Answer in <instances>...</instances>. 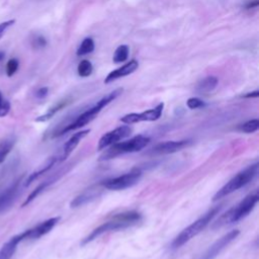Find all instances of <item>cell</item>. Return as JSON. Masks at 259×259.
I'll return each instance as SVG.
<instances>
[{"mask_svg": "<svg viewBox=\"0 0 259 259\" xmlns=\"http://www.w3.org/2000/svg\"><path fill=\"white\" fill-rule=\"evenodd\" d=\"M142 220V214L136 210H128L121 213H117L111 218V220L103 223L96 229H94L86 238L83 239L82 245H86L89 242L97 239L104 233L116 230L126 229L128 227L139 224Z\"/></svg>", "mask_w": 259, "mask_h": 259, "instance_id": "obj_1", "label": "cell"}, {"mask_svg": "<svg viewBox=\"0 0 259 259\" xmlns=\"http://www.w3.org/2000/svg\"><path fill=\"white\" fill-rule=\"evenodd\" d=\"M259 200L258 192L255 191L247 195L243 200H241L237 205L233 206L225 213H223L214 223L211 225V229H220L230 224L237 223L247 217L255 207Z\"/></svg>", "mask_w": 259, "mask_h": 259, "instance_id": "obj_2", "label": "cell"}, {"mask_svg": "<svg viewBox=\"0 0 259 259\" xmlns=\"http://www.w3.org/2000/svg\"><path fill=\"white\" fill-rule=\"evenodd\" d=\"M121 93H122V88H117V89L111 91L110 93L106 94L105 96H103L94 105L90 106L85 111H83L82 113L77 115L74 120H72L70 123H68L60 132L59 136H62L65 133H68L70 131L80 128V127L86 125L87 123H89L90 121H92L97 116V114L102 110V108H104L107 104H109L111 101H113L115 98H117Z\"/></svg>", "mask_w": 259, "mask_h": 259, "instance_id": "obj_3", "label": "cell"}, {"mask_svg": "<svg viewBox=\"0 0 259 259\" xmlns=\"http://www.w3.org/2000/svg\"><path fill=\"white\" fill-rule=\"evenodd\" d=\"M150 143V138L139 135L124 142H117L111 146L107 150H105L99 157V161L110 160L116 158L118 156L139 152L144 149Z\"/></svg>", "mask_w": 259, "mask_h": 259, "instance_id": "obj_4", "label": "cell"}, {"mask_svg": "<svg viewBox=\"0 0 259 259\" xmlns=\"http://www.w3.org/2000/svg\"><path fill=\"white\" fill-rule=\"evenodd\" d=\"M220 210H221V205L214 206V207L210 208L207 212H205L202 217H200L195 222H193L191 225L186 227L173 240V242L171 244V248L178 249L181 246H183L185 243H187L189 240H191L193 237L198 235L211 222V220L215 217V214H218V212Z\"/></svg>", "mask_w": 259, "mask_h": 259, "instance_id": "obj_5", "label": "cell"}, {"mask_svg": "<svg viewBox=\"0 0 259 259\" xmlns=\"http://www.w3.org/2000/svg\"><path fill=\"white\" fill-rule=\"evenodd\" d=\"M258 170H259V164L257 162L247 166L245 169H243L237 175H235L229 182H227L221 189H219L218 192L214 194L212 200L217 201L233 193L234 191L242 188L257 176Z\"/></svg>", "mask_w": 259, "mask_h": 259, "instance_id": "obj_6", "label": "cell"}, {"mask_svg": "<svg viewBox=\"0 0 259 259\" xmlns=\"http://www.w3.org/2000/svg\"><path fill=\"white\" fill-rule=\"evenodd\" d=\"M142 178V172L138 169H134L127 173L119 175L114 178L107 179L101 184L104 188L109 190H122L137 184Z\"/></svg>", "mask_w": 259, "mask_h": 259, "instance_id": "obj_7", "label": "cell"}, {"mask_svg": "<svg viewBox=\"0 0 259 259\" xmlns=\"http://www.w3.org/2000/svg\"><path fill=\"white\" fill-rule=\"evenodd\" d=\"M163 108H164V103L161 102L154 108L145 110L143 112L127 113L120 118V121L123 123H126V124L136 123V122H140V121H154V120H157L162 115Z\"/></svg>", "mask_w": 259, "mask_h": 259, "instance_id": "obj_8", "label": "cell"}, {"mask_svg": "<svg viewBox=\"0 0 259 259\" xmlns=\"http://www.w3.org/2000/svg\"><path fill=\"white\" fill-rule=\"evenodd\" d=\"M240 234L239 230H233L217 240L199 259H214L226 247H228Z\"/></svg>", "mask_w": 259, "mask_h": 259, "instance_id": "obj_9", "label": "cell"}, {"mask_svg": "<svg viewBox=\"0 0 259 259\" xmlns=\"http://www.w3.org/2000/svg\"><path fill=\"white\" fill-rule=\"evenodd\" d=\"M132 133V128L128 126V125H121V126H118L106 134H104L99 142H98V146H97V149L98 150H104L106 149L107 147L121 141L122 139L128 137Z\"/></svg>", "mask_w": 259, "mask_h": 259, "instance_id": "obj_10", "label": "cell"}, {"mask_svg": "<svg viewBox=\"0 0 259 259\" xmlns=\"http://www.w3.org/2000/svg\"><path fill=\"white\" fill-rule=\"evenodd\" d=\"M191 145V141L189 140H181V141H167L163 143H159L153 148L150 149L149 154L151 155H167L176 153L181 151L182 149Z\"/></svg>", "mask_w": 259, "mask_h": 259, "instance_id": "obj_11", "label": "cell"}, {"mask_svg": "<svg viewBox=\"0 0 259 259\" xmlns=\"http://www.w3.org/2000/svg\"><path fill=\"white\" fill-rule=\"evenodd\" d=\"M60 218H51L49 220H46L41 223H39L38 225L34 226L31 229H28L26 231H24L25 233V240H33V239H38L42 236H45L46 234H48L59 222Z\"/></svg>", "mask_w": 259, "mask_h": 259, "instance_id": "obj_12", "label": "cell"}, {"mask_svg": "<svg viewBox=\"0 0 259 259\" xmlns=\"http://www.w3.org/2000/svg\"><path fill=\"white\" fill-rule=\"evenodd\" d=\"M20 182L21 179L16 180L13 184H11L8 188L0 193V213L4 211L10 204H12L16 199L20 190Z\"/></svg>", "mask_w": 259, "mask_h": 259, "instance_id": "obj_13", "label": "cell"}, {"mask_svg": "<svg viewBox=\"0 0 259 259\" xmlns=\"http://www.w3.org/2000/svg\"><path fill=\"white\" fill-rule=\"evenodd\" d=\"M90 133V130H83L81 132H78L76 134H74L63 146L62 152L59 155L60 158V162L65 161L70 155L71 153L75 150V148L79 145V143Z\"/></svg>", "mask_w": 259, "mask_h": 259, "instance_id": "obj_14", "label": "cell"}, {"mask_svg": "<svg viewBox=\"0 0 259 259\" xmlns=\"http://www.w3.org/2000/svg\"><path fill=\"white\" fill-rule=\"evenodd\" d=\"M139 67V63L138 61L136 60H132L130 61L128 63L124 64L123 66L111 71L107 76L106 78L104 79V83H110L118 78H121V77H124V76H127L130 74H132L134 71H136Z\"/></svg>", "mask_w": 259, "mask_h": 259, "instance_id": "obj_15", "label": "cell"}, {"mask_svg": "<svg viewBox=\"0 0 259 259\" xmlns=\"http://www.w3.org/2000/svg\"><path fill=\"white\" fill-rule=\"evenodd\" d=\"M23 240H25L24 232L10 238L0 249V259H10L16 251L17 245Z\"/></svg>", "mask_w": 259, "mask_h": 259, "instance_id": "obj_16", "label": "cell"}, {"mask_svg": "<svg viewBox=\"0 0 259 259\" xmlns=\"http://www.w3.org/2000/svg\"><path fill=\"white\" fill-rule=\"evenodd\" d=\"M67 172V169H65V170H61V171H59L58 173H56V174H54L53 176H51L49 179H47V180H45L44 182H41L37 187H35L30 193H29V195L26 197V199L23 201V203H22V206H25V205H27L28 203H30L34 198H36V196L39 194V193H41L47 187H49L50 185H52L54 182H56L62 175H64L65 173Z\"/></svg>", "mask_w": 259, "mask_h": 259, "instance_id": "obj_17", "label": "cell"}, {"mask_svg": "<svg viewBox=\"0 0 259 259\" xmlns=\"http://www.w3.org/2000/svg\"><path fill=\"white\" fill-rule=\"evenodd\" d=\"M100 188L99 187H95L92 186L89 189L85 190L84 192H82L81 194H79L78 196H76L71 202H70V206L71 207H78V206H82L92 200H94L95 198L98 197L99 193H100Z\"/></svg>", "mask_w": 259, "mask_h": 259, "instance_id": "obj_18", "label": "cell"}, {"mask_svg": "<svg viewBox=\"0 0 259 259\" xmlns=\"http://www.w3.org/2000/svg\"><path fill=\"white\" fill-rule=\"evenodd\" d=\"M58 162H60V158L59 156H53L51 158H49L38 169H36L35 171H33L31 174L28 175V177L26 178L24 185L28 186L30 183H32L34 180H36L40 175L45 174L47 171H49L55 164H57Z\"/></svg>", "mask_w": 259, "mask_h": 259, "instance_id": "obj_19", "label": "cell"}, {"mask_svg": "<svg viewBox=\"0 0 259 259\" xmlns=\"http://www.w3.org/2000/svg\"><path fill=\"white\" fill-rule=\"evenodd\" d=\"M70 103V99L66 98V99H63L61 101H59L58 103H56L55 105H53L51 108L48 109V111L41 115H39L38 117L35 118V121H47L49 119H51L58 111H60L61 109H63L65 106H67L68 104Z\"/></svg>", "mask_w": 259, "mask_h": 259, "instance_id": "obj_20", "label": "cell"}, {"mask_svg": "<svg viewBox=\"0 0 259 259\" xmlns=\"http://www.w3.org/2000/svg\"><path fill=\"white\" fill-rule=\"evenodd\" d=\"M16 139L14 136H9L0 141V164H2L8 154L11 152L15 145Z\"/></svg>", "mask_w": 259, "mask_h": 259, "instance_id": "obj_21", "label": "cell"}, {"mask_svg": "<svg viewBox=\"0 0 259 259\" xmlns=\"http://www.w3.org/2000/svg\"><path fill=\"white\" fill-rule=\"evenodd\" d=\"M218 78L214 76H207L200 80L196 86V91L198 93H208L212 91L218 85Z\"/></svg>", "mask_w": 259, "mask_h": 259, "instance_id": "obj_22", "label": "cell"}, {"mask_svg": "<svg viewBox=\"0 0 259 259\" xmlns=\"http://www.w3.org/2000/svg\"><path fill=\"white\" fill-rule=\"evenodd\" d=\"M94 48H95L94 40L91 37H86L83 39V41L79 46L76 54H77V56H84V55H87V54L93 52Z\"/></svg>", "mask_w": 259, "mask_h": 259, "instance_id": "obj_23", "label": "cell"}, {"mask_svg": "<svg viewBox=\"0 0 259 259\" xmlns=\"http://www.w3.org/2000/svg\"><path fill=\"white\" fill-rule=\"evenodd\" d=\"M128 53H130V49L126 45H121L117 47V49L113 54V62L114 63L124 62L128 57Z\"/></svg>", "mask_w": 259, "mask_h": 259, "instance_id": "obj_24", "label": "cell"}, {"mask_svg": "<svg viewBox=\"0 0 259 259\" xmlns=\"http://www.w3.org/2000/svg\"><path fill=\"white\" fill-rule=\"evenodd\" d=\"M239 131L246 133V134H252L255 133L258 128H259V120L257 118L254 119H250L246 122H244L243 124L239 125Z\"/></svg>", "mask_w": 259, "mask_h": 259, "instance_id": "obj_25", "label": "cell"}, {"mask_svg": "<svg viewBox=\"0 0 259 259\" xmlns=\"http://www.w3.org/2000/svg\"><path fill=\"white\" fill-rule=\"evenodd\" d=\"M93 71V67L92 64L88 61V60H82L77 68V72L78 75L81 77H88L91 75Z\"/></svg>", "mask_w": 259, "mask_h": 259, "instance_id": "obj_26", "label": "cell"}, {"mask_svg": "<svg viewBox=\"0 0 259 259\" xmlns=\"http://www.w3.org/2000/svg\"><path fill=\"white\" fill-rule=\"evenodd\" d=\"M10 111V102L3 96L0 91V117H4Z\"/></svg>", "mask_w": 259, "mask_h": 259, "instance_id": "obj_27", "label": "cell"}, {"mask_svg": "<svg viewBox=\"0 0 259 259\" xmlns=\"http://www.w3.org/2000/svg\"><path fill=\"white\" fill-rule=\"evenodd\" d=\"M18 65H19L18 60L15 59V58H12L7 62V64H6V74H7L8 77H11L12 75L15 74V72L18 69Z\"/></svg>", "mask_w": 259, "mask_h": 259, "instance_id": "obj_28", "label": "cell"}, {"mask_svg": "<svg viewBox=\"0 0 259 259\" xmlns=\"http://www.w3.org/2000/svg\"><path fill=\"white\" fill-rule=\"evenodd\" d=\"M186 105L190 109H196V108L203 107L205 105V103L201 99H199L197 97H191V98H189L186 101Z\"/></svg>", "mask_w": 259, "mask_h": 259, "instance_id": "obj_29", "label": "cell"}, {"mask_svg": "<svg viewBox=\"0 0 259 259\" xmlns=\"http://www.w3.org/2000/svg\"><path fill=\"white\" fill-rule=\"evenodd\" d=\"M31 45L34 49H42L47 46V39L42 35H35L31 40Z\"/></svg>", "mask_w": 259, "mask_h": 259, "instance_id": "obj_30", "label": "cell"}, {"mask_svg": "<svg viewBox=\"0 0 259 259\" xmlns=\"http://www.w3.org/2000/svg\"><path fill=\"white\" fill-rule=\"evenodd\" d=\"M14 22H15L14 19H9V20H6V21L0 23V38H1V37L3 36V34L5 33L6 29H7L9 26H11Z\"/></svg>", "mask_w": 259, "mask_h": 259, "instance_id": "obj_31", "label": "cell"}, {"mask_svg": "<svg viewBox=\"0 0 259 259\" xmlns=\"http://www.w3.org/2000/svg\"><path fill=\"white\" fill-rule=\"evenodd\" d=\"M48 93H49V88L48 87H41V88L36 90L35 96L37 98H45L48 95Z\"/></svg>", "mask_w": 259, "mask_h": 259, "instance_id": "obj_32", "label": "cell"}, {"mask_svg": "<svg viewBox=\"0 0 259 259\" xmlns=\"http://www.w3.org/2000/svg\"><path fill=\"white\" fill-rule=\"evenodd\" d=\"M259 96V91L258 90H255L253 92H249L247 93L246 95H244L243 97L244 98H257Z\"/></svg>", "mask_w": 259, "mask_h": 259, "instance_id": "obj_33", "label": "cell"}, {"mask_svg": "<svg viewBox=\"0 0 259 259\" xmlns=\"http://www.w3.org/2000/svg\"><path fill=\"white\" fill-rule=\"evenodd\" d=\"M259 4V1L258 0H253L251 2H249L247 5H246V9H252V8H256Z\"/></svg>", "mask_w": 259, "mask_h": 259, "instance_id": "obj_34", "label": "cell"}, {"mask_svg": "<svg viewBox=\"0 0 259 259\" xmlns=\"http://www.w3.org/2000/svg\"><path fill=\"white\" fill-rule=\"evenodd\" d=\"M4 57H5V53L4 52H0V63L4 60Z\"/></svg>", "mask_w": 259, "mask_h": 259, "instance_id": "obj_35", "label": "cell"}]
</instances>
